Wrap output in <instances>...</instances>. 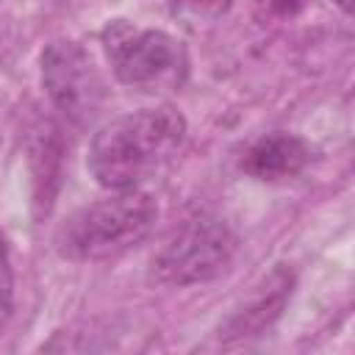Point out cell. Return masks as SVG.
Listing matches in <instances>:
<instances>
[{"label": "cell", "mask_w": 355, "mask_h": 355, "mask_svg": "<svg viewBox=\"0 0 355 355\" xmlns=\"http://www.w3.org/2000/svg\"><path fill=\"white\" fill-rule=\"evenodd\" d=\"M186 119L172 105L139 108L105 122L89 144L86 166L105 191L141 189L183 147Z\"/></svg>", "instance_id": "obj_1"}, {"label": "cell", "mask_w": 355, "mask_h": 355, "mask_svg": "<svg viewBox=\"0 0 355 355\" xmlns=\"http://www.w3.org/2000/svg\"><path fill=\"white\" fill-rule=\"evenodd\" d=\"M308 161H311V147L300 136L277 130V133L261 136L244 150L241 169L255 180L277 183L300 175Z\"/></svg>", "instance_id": "obj_6"}, {"label": "cell", "mask_w": 355, "mask_h": 355, "mask_svg": "<svg viewBox=\"0 0 355 355\" xmlns=\"http://www.w3.org/2000/svg\"><path fill=\"white\" fill-rule=\"evenodd\" d=\"M11 311H14V272L8 258V241L6 233L0 230V333L11 319Z\"/></svg>", "instance_id": "obj_8"}, {"label": "cell", "mask_w": 355, "mask_h": 355, "mask_svg": "<svg viewBox=\"0 0 355 355\" xmlns=\"http://www.w3.org/2000/svg\"><path fill=\"white\" fill-rule=\"evenodd\" d=\"M236 252V236L211 214L189 216L153 255V275L166 286L205 283L227 269Z\"/></svg>", "instance_id": "obj_4"}, {"label": "cell", "mask_w": 355, "mask_h": 355, "mask_svg": "<svg viewBox=\"0 0 355 355\" xmlns=\"http://www.w3.org/2000/svg\"><path fill=\"white\" fill-rule=\"evenodd\" d=\"M42 86L50 103L72 125H89L105 103V80L89 50L69 39H55L42 50Z\"/></svg>", "instance_id": "obj_5"}, {"label": "cell", "mask_w": 355, "mask_h": 355, "mask_svg": "<svg viewBox=\"0 0 355 355\" xmlns=\"http://www.w3.org/2000/svg\"><path fill=\"white\" fill-rule=\"evenodd\" d=\"M263 288H266V291H261L247 308H241V313H236V316L227 322V333L247 336V333L261 330L263 324H269V322L280 313L286 297L291 294V277H288L286 272H275V275L266 280Z\"/></svg>", "instance_id": "obj_7"}, {"label": "cell", "mask_w": 355, "mask_h": 355, "mask_svg": "<svg viewBox=\"0 0 355 355\" xmlns=\"http://www.w3.org/2000/svg\"><path fill=\"white\" fill-rule=\"evenodd\" d=\"M258 11L269 14V17H291L302 0H252Z\"/></svg>", "instance_id": "obj_10"}, {"label": "cell", "mask_w": 355, "mask_h": 355, "mask_svg": "<svg viewBox=\"0 0 355 355\" xmlns=\"http://www.w3.org/2000/svg\"><path fill=\"white\" fill-rule=\"evenodd\" d=\"M169 3H172L175 14L194 19V22L197 19H214L230 6V0H169Z\"/></svg>", "instance_id": "obj_9"}, {"label": "cell", "mask_w": 355, "mask_h": 355, "mask_svg": "<svg viewBox=\"0 0 355 355\" xmlns=\"http://www.w3.org/2000/svg\"><path fill=\"white\" fill-rule=\"evenodd\" d=\"M100 42L114 78L125 86L166 89L178 86L186 75V53L166 31L114 19L100 31Z\"/></svg>", "instance_id": "obj_3"}, {"label": "cell", "mask_w": 355, "mask_h": 355, "mask_svg": "<svg viewBox=\"0 0 355 355\" xmlns=\"http://www.w3.org/2000/svg\"><path fill=\"white\" fill-rule=\"evenodd\" d=\"M344 14H352V0H333Z\"/></svg>", "instance_id": "obj_11"}, {"label": "cell", "mask_w": 355, "mask_h": 355, "mask_svg": "<svg viewBox=\"0 0 355 355\" xmlns=\"http://www.w3.org/2000/svg\"><path fill=\"white\" fill-rule=\"evenodd\" d=\"M155 200L144 189L108 191L105 197L72 211L53 233V247L75 263L108 261L136 247L153 230Z\"/></svg>", "instance_id": "obj_2"}]
</instances>
